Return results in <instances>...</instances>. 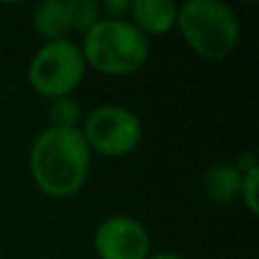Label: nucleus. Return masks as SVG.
Segmentation results:
<instances>
[{"label": "nucleus", "mask_w": 259, "mask_h": 259, "mask_svg": "<svg viewBox=\"0 0 259 259\" xmlns=\"http://www.w3.org/2000/svg\"><path fill=\"white\" fill-rule=\"evenodd\" d=\"M80 132L91 155L107 159H121L132 155L143 141L141 118L130 107L118 103H103L84 112Z\"/></svg>", "instance_id": "nucleus-5"}, {"label": "nucleus", "mask_w": 259, "mask_h": 259, "mask_svg": "<svg viewBox=\"0 0 259 259\" xmlns=\"http://www.w3.org/2000/svg\"><path fill=\"white\" fill-rule=\"evenodd\" d=\"M127 21L146 39L164 36L175 30L178 3H173V0H132Z\"/></svg>", "instance_id": "nucleus-7"}, {"label": "nucleus", "mask_w": 259, "mask_h": 259, "mask_svg": "<svg viewBox=\"0 0 259 259\" xmlns=\"http://www.w3.org/2000/svg\"><path fill=\"white\" fill-rule=\"evenodd\" d=\"M68 14H71V30L80 36L103 18L100 3L96 0H68Z\"/></svg>", "instance_id": "nucleus-11"}, {"label": "nucleus", "mask_w": 259, "mask_h": 259, "mask_svg": "<svg viewBox=\"0 0 259 259\" xmlns=\"http://www.w3.org/2000/svg\"><path fill=\"white\" fill-rule=\"evenodd\" d=\"M94 252L98 259H148L152 252V237L139 219L112 214L96 225Z\"/></svg>", "instance_id": "nucleus-6"}, {"label": "nucleus", "mask_w": 259, "mask_h": 259, "mask_svg": "<svg viewBox=\"0 0 259 259\" xmlns=\"http://www.w3.org/2000/svg\"><path fill=\"white\" fill-rule=\"evenodd\" d=\"M87 68L105 77H130L150 59V39L130 21L100 18L77 41Z\"/></svg>", "instance_id": "nucleus-3"}, {"label": "nucleus", "mask_w": 259, "mask_h": 259, "mask_svg": "<svg viewBox=\"0 0 259 259\" xmlns=\"http://www.w3.org/2000/svg\"><path fill=\"white\" fill-rule=\"evenodd\" d=\"M87 64L77 41H44L27 64V84L36 96L50 100L73 96L87 77Z\"/></svg>", "instance_id": "nucleus-4"}, {"label": "nucleus", "mask_w": 259, "mask_h": 259, "mask_svg": "<svg viewBox=\"0 0 259 259\" xmlns=\"http://www.w3.org/2000/svg\"><path fill=\"white\" fill-rule=\"evenodd\" d=\"M32 27L36 36L44 41L71 39V14H68V0H46L34 5L32 9Z\"/></svg>", "instance_id": "nucleus-8"}, {"label": "nucleus", "mask_w": 259, "mask_h": 259, "mask_svg": "<svg viewBox=\"0 0 259 259\" xmlns=\"http://www.w3.org/2000/svg\"><path fill=\"white\" fill-rule=\"evenodd\" d=\"M239 200L248 209V214H259V166L241 173V189H239Z\"/></svg>", "instance_id": "nucleus-12"}, {"label": "nucleus", "mask_w": 259, "mask_h": 259, "mask_svg": "<svg viewBox=\"0 0 259 259\" xmlns=\"http://www.w3.org/2000/svg\"><path fill=\"white\" fill-rule=\"evenodd\" d=\"M175 30L189 50L205 62H223L241 44V18L223 0L180 3Z\"/></svg>", "instance_id": "nucleus-2"}, {"label": "nucleus", "mask_w": 259, "mask_h": 259, "mask_svg": "<svg viewBox=\"0 0 259 259\" xmlns=\"http://www.w3.org/2000/svg\"><path fill=\"white\" fill-rule=\"evenodd\" d=\"M91 155L80 130L46 127L34 137L27 152V170L34 187L50 200H68L87 187Z\"/></svg>", "instance_id": "nucleus-1"}, {"label": "nucleus", "mask_w": 259, "mask_h": 259, "mask_svg": "<svg viewBox=\"0 0 259 259\" xmlns=\"http://www.w3.org/2000/svg\"><path fill=\"white\" fill-rule=\"evenodd\" d=\"M130 3L132 0H105V3H100V14H103V18H112V21H127Z\"/></svg>", "instance_id": "nucleus-13"}, {"label": "nucleus", "mask_w": 259, "mask_h": 259, "mask_svg": "<svg viewBox=\"0 0 259 259\" xmlns=\"http://www.w3.org/2000/svg\"><path fill=\"white\" fill-rule=\"evenodd\" d=\"M148 259H187V257L175 250H157V252H150Z\"/></svg>", "instance_id": "nucleus-14"}, {"label": "nucleus", "mask_w": 259, "mask_h": 259, "mask_svg": "<svg viewBox=\"0 0 259 259\" xmlns=\"http://www.w3.org/2000/svg\"><path fill=\"white\" fill-rule=\"evenodd\" d=\"M82 121H84V107L73 96H64L48 103V127L80 130Z\"/></svg>", "instance_id": "nucleus-10"}, {"label": "nucleus", "mask_w": 259, "mask_h": 259, "mask_svg": "<svg viewBox=\"0 0 259 259\" xmlns=\"http://www.w3.org/2000/svg\"><path fill=\"white\" fill-rule=\"evenodd\" d=\"M205 193L216 205H232L239 200V189H241V170L228 161V164H214L207 168L202 178Z\"/></svg>", "instance_id": "nucleus-9"}]
</instances>
